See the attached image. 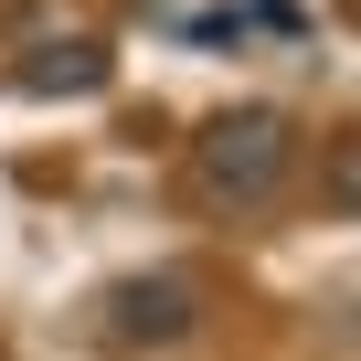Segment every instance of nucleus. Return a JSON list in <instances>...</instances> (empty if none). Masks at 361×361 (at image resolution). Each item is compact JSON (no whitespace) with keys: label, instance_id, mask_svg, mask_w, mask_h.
<instances>
[{"label":"nucleus","instance_id":"f257e3e1","mask_svg":"<svg viewBox=\"0 0 361 361\" xmlns=\"http://www.w3.org/2000/svg\"><path fill=\"white\" fill-rule=\"evenodd\" d=\"M287 170H298V128H287L276 106H224V117L192 138V180H202L213 202H266Z\"/></svg>","mask_w":361,"mask_h":361},{"label":"nucleus","instance_id":"7ed1b4c3","mask_svg":"<svg viewBox=\"0 0 361 361\" xmlns=\"http://www.w3.org/2000/svg\"><path fill=\"white\" fill-rule=\"evenodd\" d=\"M117 64H106V43H43L32 64H11V85L22 96H96Z\"/></svg>","mask_w":361,"mask_h":361},{"label":"nucleus","instance_id":"f03ea898","mask_svg":"<svg viewBox=\"0 0 361 361\" xmlns=\"http://www.w3.org/2000/svg\"><path fill=\"white\" fill-rule=\"evenodd\" d=\"M202 319V287L192 276H128V287H106V340H180Z\"/></svg>","mask_w":361,"mask_h":361}]
</instances>
